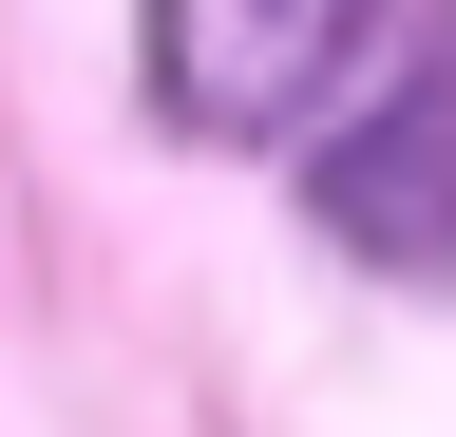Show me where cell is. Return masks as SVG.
I'll return each mask as SVG.
<instances>
[{
  "label": "cell",
  "mask_w": 456,
  "mask_h": 437,
  "mask_svg": "<svg viewBox=\"0 0 456 437\" xmlns=\"http://www.w3.org/2000/svg\"><path fill=\"white\" fill-rule=\"evenodd\" d=\"M323 229L399 286H456V58L399 77L362 134H323Z\"/></svg>",
  "instance_id": "7a4b0ae2"
},
{
  "label": "cell",
  "mask_w": 456,
  "mask_h": 437,
  "mask_svg": "<svg viewBox=\"0 0 456 437\" xmlns=\"http://www.w3.org/2000/svg\"><path fill=\"white\" fill-rule=\"evenodd\" d=\"M380 0H152V77L191 134H305L362 77Z\"/></svg>",
  "instance_id": "6da1fadb"
}]
</instances>
